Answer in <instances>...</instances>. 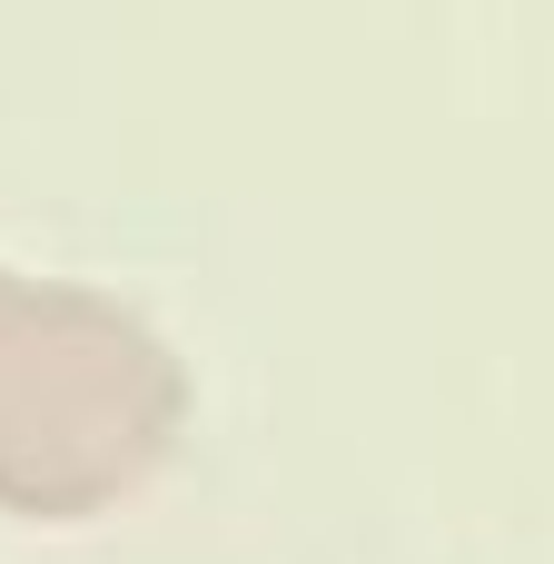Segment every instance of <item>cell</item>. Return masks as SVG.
Here are the masks:
<instances>
[{
	"label": "cell",
	"instance_id": "6da1fadb",
	"mask_svg": "<svg viewBox=\"0 0 554 564\" xmlns=\"http://www.w3.org/2000/svg\"><path fill=\"white\" fill-rule=\"evenodd\" d=\"M178 426L188 367L139 307L0 268V516H99L169 466Z\"/></svg>",
	"mask_w": 554,
	"mask_h": 564
}]
</instances>
